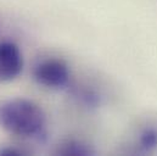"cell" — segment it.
Here are the masks:
<instances>
[{
	"label": "cell",
	"instance_id": "5",
	"mask_svg": "<svg viewBox=\"0 0 157 156\" xmlns=\"http://www.w3.org/2000/svg\"><path fill=\"white\" fill-rule=\"evenodd\" d=\"M139 146L143 151H154L157 149V128L146 127L139 135Z\"/></svg>",
	"mask_w": 157,
	"mask_h": 156
},
{
	"label": "cell",
	"instance_id": "1",
	"mask_svg": "<svg viewBox=\"0 0 157 156\" xmlns=\"http://www.w3.org/2000/svg\"><path fill=\"white\" fill-rule=\"evenodd\" d=\"M0 127L21 138L43 139L46 116L38 104L25 98H15L0 104Z\"/></svg>",
	"mask_w": 157,
	"mask_h": 156
},
{
	"label": "cell",
	"instance_id": "2",
	"mask_svg": "<svg viewBox=\"0 0 157 156\" xmlns=\"http://www.w3.org/2000/svg\"><path fill=\"white\" fill-rule=\"evenodd\" d=\"M36 82L49 89H61L70 83V67L61 59H48L33 70Z\"/></svg>",
	"mask_w": 157,
	"mask_h": 156
},
{
	"label": "cell",
	"instance_id": "7",
	"mask_svg": "<svg viewBox=\"0 0 157 156\" xmlns=\"http://www.w3.org/2000/svg\"><path fill=\"white\" fill-rule=\"evenodd\" d=\"M29 153L21 149V148H17V146H13V145H7V146H4V148H0V156H21V155H28Z\"/></svg>",
	"mask_w": 157,
	"mask_h": 156
},
{
	"label": "cell",
	"instance_id": "6",
	"mask_svg": "<svg viewBox=\"0 0 157 156\" xmlns=\"http://www.w3.org/2000/svg\"><path fill=\"white\" fill-rule=\"evenodd\" d=\"M73 95L78 99L82 104L89 107H95L100 104V96L89 88H82V87H75L73 88Z\"/></svg>",
	"mask_w": 157,
	"mask_h": 156
},
{
	"label": "cell",
	"instance_id": "3",
	"mask_svg": "<svg viewBox=\"0 0 157 156\" xmlns=\"http://www.w3.org/2000/svg\"><path fill=\"white\" fill-rule=\"evenodd\" d=\"M23 68V56L12 41H0V82H10L18 77Z\"/></svg>",
	"mask_w": 157,
	"mask_h": 156
},
{
	"label": "cell",
	"instance_id": "4",
	"mask_svg": "<svg viewBox=\"0 0 157 156\" xmlns=\"http://www.w3.org/2000/svg\"><path fill=\"white\" fill-rule=\"evenodd\" d=\"M54 154L60 156H90L95 154V150L84 140L67 139L56 146Z\"/></svg>",
	"mask_w": 157,
	"mask_h": 156
}]
</instances>
